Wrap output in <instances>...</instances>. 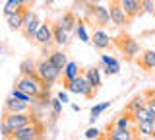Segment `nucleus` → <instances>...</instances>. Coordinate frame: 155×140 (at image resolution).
<instances>
[{"mask_svg":"<svg viewBox=\"0 0 155 140\" xmlns=\"http://www.w3.org/2000/svg\"><path fill=\"white\" fill-rule=\"evenodd\" d=\"M64 88L68 90V94H76V95H81V97H93L95 91H97L91 86V82L87 80L85 72H80L76 78L64 82Z\"/></svg>","mask_w":155,"mask_h":140,"instance_id":"nucleus-1","label":"nucleus"},{"mask_svg":"<svg viewBox=\"0 0 155 140\" xmlns=\"http://www.w3.org/2000/svg\"><path fill=\"white\" fill-rule=\"evenodd\" d=\"M85 18L89 22H93L97 27H107L109 23H113L109 8L103 6V4H99V2L87 4V6H85Z\"/></svg>","mask_w":155,"mask_h":140,"instance_id":"nucleus-2","label":"nucleus"},{"mask_svg":"<svg viewBox=\"0 0 155 140\" xmlns=\"http://www.w3.org/2000/svg\"><path fill=\"white\" fill-rule=\"evenodd\" d=\"M114 45L116 49L120 51V55L124 56L126 60H136V56L142 53V47H140V43L134 39L132 35H118L114 39Z\"/></svg>","mask_w":155,"mask_h":140,"instance_id":"nucleus-3","label":"nucleus"},{"mask_svg":"<svg viewBox=\"0 0 155 140\" xmlns=\"http://www.w3.org/2000/svg\"><path fill=\"white\" fill-rule=\"evenodd\" d=\"M37 76L45 82V84H54V82L62 76V70L56 68L48 56H43V59L37 62Z\"/></svg>","mask_w":155,"mask_h":140,"instance_id":"nucleus-4","label":"nucleus"},{"mask_svg":"<svg viewBox=\"0 0 155 140\" xmlns=\"http://www.w3.org/2000/svg\"><path fill=\"white\" fill-rule=\"evenodd\" d=\"M16 88H19V90H23L25 94H29L33 99L39 95V91L43 90V80L39 78V76H25V74H19V78L16 80Z\"/></svg>","mask_w":155,"mask_h":140,"instance_id":"nucleus-5","label":"nucleus"},{"mask_svg":"<svg viewBox=\"0 0 155 140\" xmlns=\"http://www.w3.org/2000/svg\"><path fill=\"white\" fill-rule=\"evenodd\" d=\"M33 121H35L33 115H29L27 111H23V113H4L2 123L8 125V127L12 128V132H14V130H18V128L25 127V125H29V123H33Z\"/></svg>","mask_w":155,"mask_h":140,"instance_id":"nucleus-6","label":"nucleus"},{"mask_svg":"<svg viewBox=\"0 0 155 140\" xmlns=\"http://www.w3.org/2000/svg\"><path fill=\"white\" fill-rule=\"evenodd\" d=\"M41 132H43V127L37 123V121H33V123L25 125V127L14 130V132H12V138L14 140H35V138L41 136Z\"/></svg>","mask_w":155,"mask_h":140,"instance_id":"nucleus-7","label":"nucleus"},{"mask_svg":"<svg viewBox=\"0 0 155 140\" xmlns=\"http://www.w3.org/2000/svg\"><path fill=\"white\" fill-rule=\"evenodd\" d=\"M109 12H110V20H113V23H114L116 27H126L130 22H132L128 16H126L124 8L120 6L118 0H110V4H109Z\"/></svg>","mask_w":155,"mask_h":140,"instance_id":"nucleus-8","label":"nucleus"},{"mask_svg":"<svg viewBox=\"0 0 155 140\" xmlns=\"http://www.w3.org/2000/svg\"><path fill=\"white\" fill-rule=\"evenodd\" d=\"M23 16H25V22H23V29L21 31H23V37L31 41L33 37H35L39 26H41V20H39L37 14H33L31 10H27V8H25V12H23Z\"/></svg>","mask_w":155,"mask_h":140,"instance_id":"nucleus-9","label":"nucleus"},{"mask_svg":"<svg viewBox=\"0 0 155 140\" xmlns=\"http://www.w3.org/2000/svg\"><path fill=\"white\" fill-rule=\"evenodd\" d=\"M33 41L37 43V45H41V47H48V45H52L54 43V37H52V23H43L41 22V26H39V29L35 33V37H33Z\"/></svg>","mask_w":155,"mask_h":140,"instance_id":"nucleus-10","label":"nucleus"},{"mask_svg":"<svg viewBox=\"0 0 155 140\" xmlns=\"http://www.w3.org/2000/svg\"><path fill=\"white\" fill-rule=\"evenodd\" d=\"M136 64H138L142 70H145V72L155 70V51L143 49L138 56H136Z\"/></svg>","mask_w":155,"mask_h":140,"instance_id":"nucleus-11","label":"nucleus"},{"mask_svg":"<svg viewBox=\"0 0 155 140\" xmlns=\"http://www.w3.org/2000/svg\"><path fill=\"white\" fill-rule=\"evenodd\" d=\"M91 43H93V47H95L97 51H107L110 45H113L109 33H107L103 27H99V29L93 31V35H91Z\"/></svg>","mask_w":155,"mask_h":140,"instance_id":"nucleus-12","label":"nucleus"},{"mask_svg":"<svg viewBox=\"0 0 155 140\" xmlns=\"http://www.w3.org/2000/svg\"><path fill=\"white\" fill-rule=\"evenodd\" d=\"M99 64H101V70H103L107 76H114V74L120 72V60L114 59V56H110V55H101Z\"/></svg>","mask_w":155,"mask_h":140,"instance_id":"nucleus-13","label":"nucleus"},{"mask_svg":"<svg viewBox=\"0 0 155 140\" xmlns=\"http://www.w3.org/2000/svg\"><path fill=\"white\" fill-rule=\"evenodd\" d=\"M107 138L109 140H130L134 138V128H120L114 125H107Z\"/></svg>","mask_w":155,"mask_h":140,"instance_id":"nucleus-14","label":"nucleus"},{"mask_svg":"<svg viewBox=\"0 0 155 140\" xmlns=\"http://www.w3.org/2000/svg\"><path fill=\"white\" fill-rule=\"evenodd\" d=\"M27 109H29L27 101H21V99L14 97L12 94L4 101V113H23V111H27Z\"/></svg>","mask_w":155,"mask_h":140,"instance_id":"nucleus-15","label":"nucleus"},{"mask_svg":"<svg viewBox=\"0 0 155 140\" xmlns=\"http://www.w3.org/2000/svg\"><path fill=\"white\" fill-rule=\"evenodd\" d=\"M118 2L130 20H136L138 16H142V2L140 0H118Z\"/></svg>","mask_w":155,"mask_h":140,"instance_id":"nucleus-16","label":"nucleus"},{"mask_svg":"<svg viewBox=\"0 0 155 140\" xmlns=\"http://www.w3.org/2000/svg\"><path fill=\"white\" fill-rule=\"evenodd\" d=\"M52 37H54V43L58 47H64V45H68V41H70V33H68L58 22L52 23Z\"/></svg>","mask_w":155,"mask_h":140,"instance_id":"nucleus-17","label":"nucleus"},{"mask_svg":"<svg viewBox=\"0 0 155 140\" xmlns=\"http://www.w3.org/2000/svg\"><path fill=\"white\" fill-rule=\"evenodd\" d=\"M25 8H27V6H25ZM25 8L6 18V23H8V27H10L12 31H21V29H23V22H25V16H23V12H25Z\"/></svg>","mask_w":155,"mask_h":140,"instance_id":"nucleus-18","label":"nucleus"},{"mask_svg":"<svg viewBox=\"0 0 155 140\" xmlns=\"http://www.w3.org/2000/svg\"><path fill=\"white\" fill-rule=\"evenodd\" d=\"M132 117H134V123H153L155 113L147 107V103H145L143 107H140L136 113H132Z\"/></svg>","mask_w":155,"mask_h":140,"instance_id":"nucleus-19","label":"nucleus"},{"mask_svg":"<svg viewBox=\"0 0 155 140\" xmlns=\"http://www.w3.org/2000/svg\"><path fill=\"white\" fill-rule=\"evenodd\" d=\"M58 23H60V26L64 27L68 33H72V31L76 29V26H78V16H76L72 10H70V12H64V14L60 16V20H58Z\"/></svg>","mask_w":155,"mask_h":140,"instance_id":"nucleus-20","label":"nucleus"},{"mask_svg":"<svg viewBox=\"0 0 155 140\" xmlns=\"http://www.w3.org/2000/svg\"><path fill=\"white\" fill-rule=\"evenodd\" d=\"M110 125H114V127H120V128H134V117H132V113L124 111V113H120Z\"/></svg>","mask_w":155,"mask_h":140,"instance_id":"nucleus-21","label":"nucleus"},{"mask_svg":"<svg viewBox=\"0 0 155 140\" xmlns=\"http://www.w3.org/2000/svg\"><path fill=\"white\" fill-rule=\"evenodd\" d=\"M48 59H51V62L56 66V68H60V70H64V66L68 64V56H66V53L64 51H52L51 55H48Z\"/></svg>","mask_w":155,"mask_h":140,"instance_id":"nucleus-22","label":"nucleus"},{"mask_svg":"<svg viewBox=\"0 0 155 140\" xmlns=\"http://www.w3.org/2000/svg\"><path fill=\"white\" fill-rule=\"evenodd\" d=\"M145 103H147V97H145V94L134 95V97L128 101V105H126V111H128V113H136V111H138L140 107H143Z\"/></svg>","mask_w":155,"mask_h":140,"instance_id":"nucleus-23","label":"nucleus"},{"mask_svg":"<svg viewBox=\"0 0 155 140\" xmlns=\"http://www.w3.org/2000/svg\"><path fill=\"white\" fill-rule=\"evenodd\" d=\"M19 74L25 76H37V62L33 59H23L19 64Z\"/></svg>","mask_w":155,"mask_h":140,"instance_id":"nucleus-24","label":"nucleus"},{"mask_svg":"<svg viewBox=\"0 0 155 140\" xmlns=\"http://www.w3.org/2000/svg\"><path fill=\"white\" fill-rule=\"evenodd\" d=\"M85 76H87V80L91 82V86H93L95 90L101 88V68H97V66H91V68L85 70Z\"/></svg>","mask_w":155,"mask_h":140,"instance_id":"nucleus-25","label":"nucleus"},{"mask_svg":"<svg viewBox=\"0 0 155 140\" xmlns=\"http://www.w3.org/2000/svg\"><path fill=\"white\" fill-rule=\"evenodd\" d=\"M78 74H80V68H78V62H74V60H68V64L64 66V70H62V80H64V82H68V80L76 78Z\"/></svg>","mask_w":155,"mask_h":140,"instance_id":"nucleus-26","label":"nucleus"},{"mask_svg":"<svg viewBox=\"0 0 155 140\" xmlns=\"http://www.w3.org/2000/svg\"><path fill=\"white\" fill-rule=\"evenodd\" d=\"M153 123H134V132H138V136H147L151 138L153 134Z\"/></svg>","mask_w":155,"mask_h":140,"instance_id":"nucleus-27","label":"nucleus"},{"mask_svg":"<svg viewBox=\"0 0 155 140\" xmlns=\"http://www.w3.org/2000/svg\"><path fill=\"white\" fill-rule=\"evenodd\" d=\"M110 107V101H105V103H97V105H93V107H91V117H89V123L93 125L97 119L101 117V115H103V111L105 109H109Z\"/></svg>","mask_w":155,"mask_h":140,"instance_id":"nucleus-28","label":"nucleus"},{"mask_svg":"<svg viewBox=\"0 0 155 140\" xmlns=\"http://www.w3.org/2000/svg\"><path fill=\"white\" fill-rule=\"evenodd\" d=\"M74 33L78 35V39H80L81 43H91V35L87 33V29H85V23L81 22V20H78V26H76Z\"/></svg>","mask_w":155,"mask_h":140,"instance_id":"nucleus-29","label":"nucleus"},{"mask_svg":"<svg viewBox=\"0 0 155 140\" xmlns=\"http://www.w3.org/2000/svg\"><path fill=\"white\" fill-rule=\"evenodd\" d=\"M23 8H25V6H21V4H18V2H10V0H8V2H6V6H4L2 8V12H4V16H12V14H16V12H19V10H23Z\"/></svg>","mask_w":155,"mask_h":140,"instance_id":"nucleus-30","label":"nucleus"},{"mask_svg":"<svg viewBox=\"0 0 155 140\" xmlns=\"http://www.w3.org/2000/svg\"><path fill=\"white\" fill-rule=\"evenodd\" d=\"M62 105H64V103H62L58 97H51V111H52V117H60Z\"/></svg>","mask_w":155,"mask_h":140,"instance_id":"nucleus-31","label":"nucleus"},{"mask_svg":"<svg viewBox=\"0 0 155 140\" xmlns=\"http://www.w3.org/2000/svg\"><path fill=\"white\" fill-rule=\"evenodd\" d=\"M142 2V16L143 14H155V0H140Z\"/></svg>","mask_w":155,"mask_h":140,"instance_id":"nucleus-32","label":"nucleus"},{"mask_svg":"<svg viewBox=\"0 0 155 140\" xmlns=\"http://www.w3.org/2000/svg\"><path fill=\"white\" fill-rule=\"evenodd\" d=\"M12 95H14V97H18V99H21V101H27V103H31V99H33L29 94H25L23 90L16 88V86H14V90H12Z\"/></svg>","mask_w":155,"mask_h":140,"instance_id":"nucleus-33","label":"nucleus"},{"mask_svg":"<svg viewBox=\"0 0 155 140\" xmlns=\"http://www.w3.org/2000/svg\"><path fill=\"white\" fill-rule=\"evenodd\" d=\"M84 136L87 138V140H91V138H101V132H99V128H95V127H89L84 132Z\"/></svg>","mask_w":155,"mask_h":140,"instance_id":"nucleus-34","label":"nucleus"},{"mask_svg":"<svg viewBox=\"0 0 155 140\" xmlns=\"http://www.w3.org/2000/svg\"><path fill=\"white\" fill-rule=\"evenodd\" d=\"M145 97H147V107L155 113V91H147V94H145Z\"/></svg>","mask_w":155,"mask_h":140,"instance_id":"nucleus-35","label":"nucleus"},{"mask_svg":"<svg viewBox=\"0 0 155 140\" xmlns=\"http://www.w3.org/2000/svg\"><path fill=\"white\" fill-rule=\"evenodd\" d=\"M56 97H58V99H60V101H62V103H68V101H70V97H68V90H66V91H60V94H58V95H56Z\"/></svg>","mask_w":155,"mask_h":140,"instance_id":"nucleus-36","label":"nucleus"},{"mask_svg":"<svg viewBox=\"0 0 155 140\" xmlns=\"http://www.w3.org/2000/svg\"><path fill=\"white\" fill-rule=\"evenodd\" d=\"M10 2H18V4H21V6H29L31 0H10Z\"/></svg>","mask_w":155,"mask_h":140,"instance_id":"nucleus-37","label":"nucleus"},{"mask_svg":"<svg viewBox=\"0 0 155 140\" xmlns=\"http://www.w3.org/2000/svg\"><path fill=\"white\" fill-rule=\"evenodd\" d=\"M54 4V0H45V6H52Z\"/></svg>","mask_w":155,"mask_h":140,"instance_id":"nucleus-38","label":"nucleus"},{"mask_svg":"<svg viewBox=\"0 0 155 140\" xmlns=\"http://www.w3.org/2000/svg\"><path fill=\"white\" fill-rule=\"evenodd\" d=\"M153 16H155V14H153Z\"/></svg>","mask_w":155,"mask_h":140,"instance_id":"nucleus-39","label":"nucleus"},{"mask_svg":"<svg viewBox=\"0 0 155 140\" xmlns=\"http://www.w3.org/2000/svg\"><path fill=\"white\" fill-rule=\"evenodd\" d=\"M31 2H33V0H31Z\"/></svg>","mask_w":155,"mask_h":140,"instance_id":"nucleus-40","label":"nucleus"}]
</instances>
